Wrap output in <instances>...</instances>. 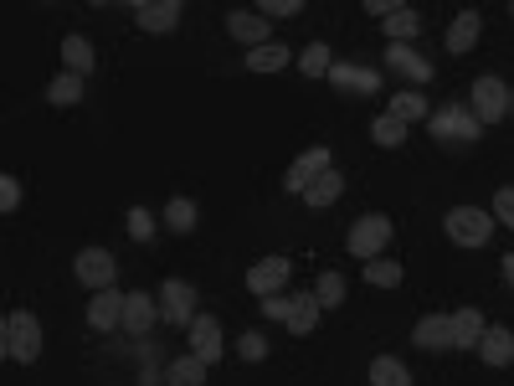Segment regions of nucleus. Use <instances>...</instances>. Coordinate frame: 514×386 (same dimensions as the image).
Wrapping results in <instances>:
<instances>
[{
  "instance_id": "5701e85b",
  "label": "nucleus",
  "mask_w": 514,
  "mask_h": 386,
  "mask_svg": "<svg viewBox=\"0 0 514 386\" xmlns=\"http://www.w3.org/2000/svg\"><path fill=\"white\" fill-rule=\"evenodd\" d=\"M417 31H422V16H417L412 6H391V11H386V37H391V42L412 47Z\"/></svg>"
},
{
  "instance_id": "a211bd4d",
  "label": "nucleus",
  "mask_w": 514,
  "mask_h": 386,
  "mask_svg": "<svg viewBox=\"0 0 514 386\" xmlns=\"http://www.w3.org/2000/svg\"><path fill=\"white\" fill-rule=\"evenodd\" d=\"M479 31H484V16H479V11H458V16H453V26H448V52H453V57L473 52Z\"/></svg>"
},
{
  "instance_id": "dca6fc26",
  "label": "nucleus",
  "mask_w": 514,
  "mask_h": 386,
  "mask_svg": "<svg viewBox=\"0 0 514 386\" xmlns=\"http://www.w3.org/2000/svg\"><path fill=\"white\" fill-rule=\"evenodd\" d=\"M484 330H489V320L479 314V304L458 309V314H453V350H479Z\"/></svg>"
},
{
  "instance_id": "f03ea898",
  "label": "nucleus",
  "mask_w": 514,
  "mask_h": 386,
  "mask_svg": "<svg viewBox=\"0 0 514 386\" xmlns=\"http://www.w3.org/2000/svg\"><path fill=\"white\" fill-rule=\"evenodd\" d=\"M494 217L489 212H479V206H453V212L443 217V232H448V242H458V248H484V242L494 237Z\"/></svg>"
},
{
  "instance_id": "20e7f679",
  "label": "nucleus",
  "mask_w": 514,
  "mask_h": 386,
  "mask_svg": "<svg viewBox=\"0 0 514 386\" xmlns=\"http://www.w3.org/2000/svg\"><path fill=\"white\" fill-rule=\"evenodd\" d=\"M468 109H473V119H479V124H499V119H509V88H504V78H494V73L473 78V88H468Z\"/></svg>"
},
{
  "instance_id": "4c0bfd02",
  "label": "nucleus",
  "mask_w": 514,
  "mask_h": 386,
  "mask_svg": "<svg viewBox=\"0 0 514 386\" xmlns=\"http://www.w3.org/2000/svg\"><path fill=\"white\" fill-rule=\"evenodd\" d=\"M304 6H299V0H263V11H257V16H263V21H288V16H299Z\"/></svg>"
},
{
  "instance_id": "bb28decb",
  "label": "nucleus",
  "mask_w": 514,
  "mask_h": 386,
  "mask_svg": "<svg viewBox=\"0 0 514 386\" xmlns=\"http://www.w3.org/2000/svg\"><path fill=\"white\" fill-rule=\"evenodd\" d=\"M47 103H57V109H72V103H83V78H78V73H57L52 88H47Z\"/></svg>"
},
{
  "instance_id": "9b49d317",
  "label": "nucleus",
  "mask_w": 514,
  "mask_h": 386,
  "mask_svg": "<svg viewBox=\"0 0 514 386\" xmlns=\"http://www.w3.org/2000/svg\"><path fill=\"white\" fill-rule=\"evenodd\" d=\"M124 299L129 294H119V289H103V294H93V304H88V325L93 330H119L124 325Z\"/></svg>"
},
{
  "instance_id": "a19ab883",
  "label": "nucleus",
  "mask_w": 514,
  "mask_h": 386,
  "mask_svg": "<svg viewBox=\"0 0 514 386\" xmlns=\"http://www.w3.org/2000/svg\"><path fill=\"white\" fill-rule=\"evenodd\" d=\"M504 278H509V289H514V253L504 258Z\"/></svg>"
},
{
  "instance_id": "ddd939ff",
  "label": "nucleus",
  "mask_w": 514,
  "mask_h": 386,
  "mask_svg": "<svg viewBox=\"0 0 514 386\" xmlns=\"http://www.w3.org/2000/svg\"><path fill=\"white\" fill-rule=\"evenodd\" d=\"M329 83H335L340 93H376V88H381V73H376V67L335 62V67H329Z\"/></svg>"
},
{
  "instance_id": "2f4dec72",
  "label": "nucleus",
  "mask_w": 514,
  "mask_h": 386,
  "mask_svg": "<svg viewBox=\"0 0 514 386\" xmlns=\"http://www.w3.org/2000/svg\"><path fill=\"white\" fill-rule=\"evenodd\" d=\"M319 299L314 294H304L299 299V309H293V320H288V335H314V325H319Z\"/></svg>"
},
{
  "instance_id": "39448f33",
  "label": "nucleus",
  "mask_w": 514,
  "mask_h": 386,
  "mask_svg": "<svg viewBox=\"0 0 514 386\" xmlns=\"http://www.w3.org/2000/svg\"><path fill=\"white\" fill-rule=\"evenodd\" d=\"M72 273H78V284H88L93 294H103V289H114L119 263H114V253H108V248H83L78 258H72Z\"/></svg>"
},
{
  "instance_id": "58836bf2",
  "label": "nucleus",
  "mask_w": 514,
  "mask_h": 386,
  "mask_svg": "<svg viewBox=\"0 0 514 386\" xmlns=\"http://www.w3.org/2000/svg\"><path fill=\"white\" fill-rule=\"evenodd\" d=\"M293 309H299V299H288V294H273V299H263V314H273V320H293Z\"/></svg>"
},
{
  "instance_id": "7c9ffc66",
  "label": "nucleus",
  "mask_w": 514,
  "mask_h": 386,
  "mask_svg": "<svg viewBox=\"0 0 514 386\" xmlns=\"http://www.w3.org/2000/svg\"><path fill=\"white\" fill-rule=\"evenodd\" d=\"M365 284H371V289H396V284H401V263L371 258V263H365Z\"/></svg>"
},
{
  "instance_id": "72a5a7b5",
  "label": "nucleus",
  "mask_w": 514,
  "mask_h": 386,
  "mask_svg": "<svg viewBox=\"0 0 514 386\" xmlns=\"http://www.w3.org/2000/svg\"><path fill=\"white\" fill-rule=\"evenodd\" d=\"M371 139H376L381 150H396L401 139H407V124H401V119H391V114H381V119L371 124Z\"/></svg>"
},
{
  "instance_id": "7ed1b4c3",
  "label": "nucleus",
  "mask_w": 514,
  "mask_h": 386,
  "mask_svg": "<svg viewBox=\"0 0 514 386\" xmlns=\"http://www.w3.org/2000/svg\"><path fill=\"white\" fill-rule=\"evenodd\" d=\"M386 242H391V217H381V212H365V217L350 227L345 248H350V258L371 263V258H381V253H386Z\"/></svg>"
},
{
  "instance_id": "f3484780",
  "label": "nucleus",
  "mask_w": 514,
  "mask_h": 386,
  "mask_svg": "<svg viewBox=\"0 0 514 386\" xmlns=\"http://www.w3.org/2000/svg\"><path fill=\"white\" fill-rule=\"evenodd\" d=\"M412 340L422 350H453V314H427V320H417Z\"/></svg>"
},
{
  "instance_id": "79ce46f5",
  "label": "nucleus",
  "mask_w": 514,
  "mask_h": 386,
  "mask_svg": "<svg viewBox=\"0 0 514 386\" xmlns=\"http://www.w3.org/2000/svg\"><path fill=\"white\" fill-rule=\"evenodd\" d=\"M509 114H514V88H509Z\"/></svg>"
},
{
  "instance_id": "ea45409f",
  "label": "nucleus",
  "mask_w": 514,
  "mask_h": 386,
  "mask_svg": "<svg viewBox=\"0 0 514 386\" xmlns=\"http://www.w3.org/2000/svg\"><path fill=\"white\" fill-rule=\"evenodd\" d=\"M21 206V181L16 175H0V212H16Z\"/></svg>"
},
{
  "instance_id": "aec40b11",
  "label": "nucleus",
  "mask_w": 514,
  "mask_h": 386,
  "mask_svg": "<svg viewBox=\"0 0 514 386\" xmlns=\"http://www.w3.org/2000/svg\"><path fill=\"white\" fill-rule=\"evenodd\" d=\"M386 62L396 67L401 78H412V83H427V78H432V62H427V57H417L412 47H401V42H391V47H386Z\"/></svg>"
},
{
  "instance_id": "a878e982",
  "label": "nucleus",
  "mask_w": 514,
  "mask_h": 386,
  "mask_svg": "<svg viewBox=\"0 0 514 386\" xmlns=\"http://www.w3.org/2000/svg\"><path fill=\"white\" fill-rule=\"evenodd\" d=\"M165 227L180 232V237H191V232H196V201H191V196H175V201L165 206Z\"/></svg>"
},
{
  "instance_id": "f8f14e48",
  "label": "nucleus",
  "mask_w": 514,
  "mask_h": 386,
  "mask_svg": "<svg viewBox=\"0 0 514 386\" xmlns=\"http://www.w3.org/2000/svg\"><path fill=\"white\" fill-rule=\"evenodd\" d=\"M227 37L257 52V47H268V21L257 11H227Z\"/></svg>"
},
{
  "instance_id": "b1692460",
  "label": "nucleus",
  "mask_w": 514,
  "mask_h": 386,
  "mask_svg": "<svg viewBox=\"0 0 514 386\" xmlns=\"http://www.w3.org/2000/svg\"><path fill=\"white\" fill-rule=\"evenodd\" d=\"M165 386H206V361H201V356H180V361H170Z\"/></svg>"
},
{
  "instance_id": "2eb2a0df",
  "label": "nucleus",
  "mask_w": 514,
  "mask_h": 386,
  "mask_svg": "<svg viewBox=\"0 0 514 386\" xmlns=\"http://www.w3.org/2000/svg\"><path fill=\"white\" fill-rule=\"evenodd\" d=\"M155 320H160V299H150V294H129L124 299V330L129 335H150L155 330Z\"/></svg>"
},
{
  "instance_id": "c756f323",
  "label": "nucleus",
  "mask_w": 514,
  "mask_h": 386,
  "mask_svg": "<svg viewBox=\"0 0 514 386\" xmlns=\"http://www.w3.org/2000/svg\"><path fill=\"white\" fill-rule=\"evenodd\" d=\"M293 62H299V73H304V78H329V67H335V57H329V47H324V42L304 47Z\"/></svg>"
},
{
  "instance_id": "423d86ee",
  "label": "nucleus",
  "mask_w": 514,
  "mask_h": 386,
  "mask_svg": "<svg viewBox=\"0 0 514 386\" xmlns=\"http://www.w3.org/2000/svg\"><path fill=\"white\" fill-rule=\"evenodd\" d=\"M155 299H160V314H165L170 325H180V330L196 325V289H191V284H180V278H165Z\"/></svg>"
},
{
  "instance_id": "1a4fd4ad",
  "label": "nucleus",
  "mask_w": 514,
  "mask_h": 386,
  "mask_svg": "<svg viewBox=\"0 0 514 386\" xmlns=\"http://www.w3.org/2000/svg\"><path fill=\"white\" fill-rule=\"evenodd\" d=\"M288 273H293L288 258H263V263H252V268H247V289H252L257 299H273V294H283Z\"/></svg>"
},
{
  "instance_id": "4be33fe9",
  "label": "nucleus",
  "mask_w": 514,
  "mask_h": 386,
  "mask_svg": "<svg viewBox=\"0 0 514 386\" xmlns=\"http://www.w3.org/2000/svg\"><path fill=\"white\" fill-rule=\"evenodd\" d=\"M340 191H345V175L340 170H324L319 181L304 191V201H309V212H324V206H335L340 201Z\"/></svg>"
},
{
  "instance_id": "f257e3e1",
  "label": "nucleus",
  "mask_w": 514,
  "mask_h": 386,
  "mask_svg": "<svg viewBox=\"0 0 514 386\" xmlns=\"http://www.w3.org/2000/svg\"><path fill=\"white\" fill-rule=\"evenodd\" d=\"M36 356H42V320L31 309H11L6 314V361L31 366Z\"/></svg>"
},
{
  "instance_id": "cd10ccee",
  "label": "nucleus",
  "mask_w": 514,
  "mask_h": 386,
  "mask_svg": "<svg viewBox=\"0 0 514 386\" xmlns=\"http://www.w3.org/2000/svg\"><path fill=\"white\" fill-rule=\"evenodd\" d=\"M371 386H412V371L396 356H376L371 361Z\"/></svg>"
},
{
  "instance_id": "37998d69",
  "label": "nucleus",
  "mask_w": 514,
  "mask_h": 386,
  "mask_svg": "<svg viewBox=\"0 0 514 386\" xmlns=\"http://www.w3.org/2000/svg\"><path fill=\"white\" fill-rule=\"evenodd\" d=\"M509 16H514V6H509Z\"/></svg>"
},
{
  "instance_id": "412c9836",
  "label": "nucleus",
  "mask_w": 514,
  "mask_h": 386,
  "mask_svg": "<svg viewBox=\"0 0 514 386\" xmlns=\"http://www.w3.org/2000/svg\"><path fill=\"white\" fill-rule=\"evenodd\" d=\"M93 42L88 37H78V31H72V37H62V67L67 73H78V78H88L93 73Z\"/></svg>"
},
{
  "instance_id": "c85d7f7f",
  "label": "nucleus",
  "mask_w": 514,
  "mask_h": 386,
  "mask_svg": "<svg viewBox=\"0 0 514 386\" xmlns=\"http://www.w3.org/2000/svg\"><path fill=\"white\" fill-rule=\"evenodd\" d=\"M391 119H401V124H412V119H432V109H427V98L422 93H391Z\"/></svg>"
},
{
  "instance_id": "6e6552de",
  "label": "nucleus",
  "mask_w": 514,
  "mask_h": 386,
  "mask_svg": "<svg viewBox=\"0 0 514 386\" xmlns=\"http://www.w3.org/2000/svg\"><path fill=\"white\" fill-rule=\"evenodd\" d=\"M180 0H139L134 6V21H139V31H150V37H165V31H175L180 26Z\"/></svg>"
},
{
  "instance_id": "e433bc0d",
  "label": "nucleus",
  "mask_w": 514,
  "mask_h": 386,
  "mask_svg": "<svg viewBox=\"0 0 514 386\" xmlns=\"http://www.w3.org/2000/svg\"><path fill=\"white\" fill-rule=\"evenodd\" d=\"M494 222H499V227H514V186H499V191H494Z\"/></svg>"
},
{
  "instance_id": "473e14b6",
  "label": "nucleus",
  "mask_w": 514,
  "mask_h": 386,
  "mask_svg": "<svg viewBox=\"0 0 514 386\" xmlns=\"http://www.w3.org/2000/svg\"><path fill=\"white\" fill-rule=\"evenodd\" d=\"M314 299H319V309H340V304H345V278H340V273H319Z\"/></svg>"
},
{
  "instance_id": "4468645a",
  "label": "nucleus",
  "mask_w": 514,
  "mask_h": 386,
  "mask_svg": "<svg viewBox=\"0 0 514 386\" xmlns=\"http://www.w3.org/2000/svg\"><path fill=\"white\" fill-rule=\"evenodd\" d=\"M222 325L211 320V314H196V325H191V356H201L206 366L211 361H222Z\"/></svg>"
},
{
  "instance_id": "0eeeda50",
  "label": "nucleus",
  "mask_w": 514,
  "mask_h": 386,
  "mask_svg": "<svg viewBox=\"0 0 514 386\" xmlns=\"http://www.w3.org/2000/svg\"><path fill=\"white\" fill-rule=\"evenodd\" d=\"M329 170V150L324 145H314V150H304L299 160H293L288 165V175H283V191H293V196H304L314 181H319V175Z\"/></svg>"
},
{
  "instance_id": "393cba45",
  "label": "nucleus",
  "mask_w": 514,
  "mask_h": 386,
  "mask_svg": "<svg viewBox=\"0 0 514 386\" xmlns=\"http://www.w3.org/2000/svg\"><path fill=\"white\" fill-rule=\"evenodd\" d=\"M288 62H293V52H288L283 42H268V47L247 52V67H252V73H278V67H288Z\"/></svg>"
},
{
  "instance_id": "9d476101",
  "label": "nucleus",
  "mask_w": 514,
  "mask_h": 386,
  "mask_svg": "<svg viewBox=\"0 0 514 386\" xmlns=\"http://www.w3.org/2000/svg\"><path fill=\"white\" fill-rule=\"evenodd\" d=\"M432 134L437 139H479V119H473V109H463V103H448V109L432 114Z\"/></svg>"
},
{
  "instance_id": "c9c22d12",
  "label": "nucleus",
  "mask_w": 514,
  "mask_h": 386,
  "mask_svg": "<svg viewBox=\"0 0 514 386\" xmlns=\"http://www.w3.org/2000/svg\"><path fill=\"white\" fill-rule=\"evenodd\" d=\"M129 237L134 242H150L155 237V217L144 212V206H129Z\"/></svg>"
},
{
  "instance_id": "6ab92c4d",
  "label": "nucleus",
  "mask_w": 514,
  "mask_h": 386,
  "mask_svg": "<svg viewBox=\"0 0 514 386\" xmlns=\"http://www.w3.org/2000/svg\"><path fill=\"white\" fill-rule=\"evenodd\" d=\"M479 361L484 366H514V335L504 325H489L479 340Z\"/></svg>"
},
{
  "instance_id": "f704fd0d",
  "label": "nucleus",
  "mask_w": 514,
  "mask_h": 386,
  "mask_svg": "<svg viewBox=\"0 0 514 386\" xmlns=\"http://www.w3.org/2000/svg\"><path fill=\"white\" fill-rule=\"evenodd\" d=\"M237 356H242V361H263V356H268V340L257 335V330H242V335H237Z\"/></svg>"
}]
</instances>
